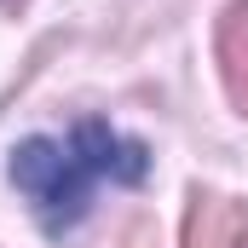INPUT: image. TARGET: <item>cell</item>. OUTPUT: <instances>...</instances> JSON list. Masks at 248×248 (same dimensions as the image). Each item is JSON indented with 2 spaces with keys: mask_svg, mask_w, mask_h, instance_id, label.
Here are the masks:
<instances>
[{
  "mask_svg": "<svg viewBox=\"0 0 248 248\" xmlns=\"http://www.w3.org/2000/svg\"><path fill=\"white\" fill-rule=\"evenodd\" d=\"M150 156L139 139H122L104 122H81L69 133V144L58 139H23L12 150V185L23 190L41 214L46 231H63L87 214V196H93V179H144Z\"/></svg>",
  "mask_w": 248,
  "mask_h": 248,
  "instance_id": "cell-1",
  "label": "cell"
},
{
  "mask_svg": "<svg viewBox=\"0 0 248 248\" xmlns=\"http://www.w3.org/2000/svg\"><path fill=\"white\" fill-rule=\"evenodd\" d=\"M185 248H248V202L196 190L185 214Z\"/></svg>",
  "mask_w": 248,
  "mask_h": 248,
  "instance_id": "cell-2",
  "label": "cell"
},
{
  "mask_svg": "<svg viewBox=\"0 0 248 248\" xmlns=\"http://www.w3.org/2000/svg\"><path fill=\"white\" fill-rule=\"evenodd\" d=\"M214 46H219L225 93H231V104L248 116V0H231V6L219 12V35H214Z\"/></svg>",
  "mask_w": 248,
  "mask_h": 248,
  "instance_id": "cell-3",
  "label": "cell"
},
{
  "mask_svg": "<svg viewBox=\"0 0 248 248\" xmlns=\"http://www.w3.org/2000/svg\"><path fill=\"white\" fill-rule=\"evenodd\" d=\"M122 248H156V225H144V219H139V225L127 231V243H122Z\"/></svg>",
  "mask_w": 248,
  "mask_h": 248,
  "instance_id": "cell-4",
  "label": "cell"
}]
</instances>
